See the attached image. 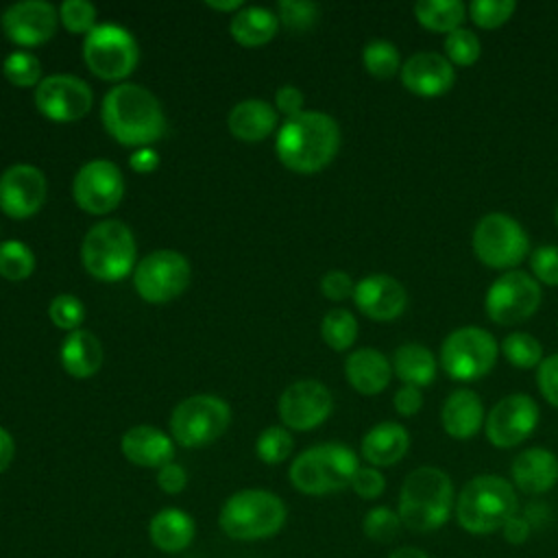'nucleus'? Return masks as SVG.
<instances>
[{
    "label": "nucleus",
    "mask_w": 558,
    "mask_h": 558,
    "mask_svg": "<svg viewBox=\"0 0 558 558\" xmlns=\"http://www.w3.org/2000/svg\"><path fill=\"white\" fill-rule=\"evenodd\" d=\"M100 120L116 142L133 148L150 146L166 131V116L157 96L137 83L111 87L102 98Z\"/></svg>",
    "instance_id": "f257e3e1"
},
{
    "label": "nucleus",
    "mask_w": 558,
    "mask_h": 558,
    "mask_svg": "<svg viewBox=\"0 0 558 558\" xmlns=\"http://www.w3.org/2000/svg\"><path fill=\"white\" fill-rule=\"evenodd\" d=\"M340 148V126L323 111H301L288 118L275 142L279 161L299 174H314L329 166Z\"/></svg>",
    "instance_id": "f03ea898"
},
{
    "label": "nucleus",
    "mask_w": 558,
    "mask_h": 558,
    "mask_svg": "<svg viewBox=\"0 0 558 558\" xmlns=\"http://www.w3.org/2000/svg\"><path fill=\"white\" fill-rule=\"evenodd\" d=\"M453 510V482L438 466H418L408 473L399 490L397 514L410 532L427 534L442 527Z\"/></svg>",
    "instance_id": "7ed1b4c3"
},
{
    "label": "nucleus",
    "mask_w": 558,
    "mask_h": 558,
    "mask_svg": "<svg viewBox=\"0 0 558 558\" xmlns=\"http://www.w3.org/2000/svg\"><path fill=\"white\" fill-rule=\"evenodd\" d=\"M519 499L514 486L501 475L484 473L471 477L456 497V519L469 534L499 532L517 514Z\"/></svg>",
    "instance_id": "20e7f679"
},
{
    "label": "nucleus",
    "mask_w": 558,
    "mask_h": 558,
    "mask_svg": "<svg viewBox=\"0 0 558 558\" xmlns=\"http://www.w3.org/2000/svg\"><path fill=\"white\" fill-rule=\"evenodd\" d=\"M360 469L357 456L342 442H320L299 453L288 471L290 484L303 495H329L351 486Z\"/></svg>",
    "instance_id": "39448f33"
},
{
    "label": "nucleus",
    "mask_w": 558,
    "mask_h": 558,
    "mask_svg": "<svg viewBox=\"0 0 558 558\" xmlns=\"http://www.w3.org/2000/svg\"><path fill=\"white\" fill-rule=\"evenodd\" d=\"M288 510L279 495L264 488H244L227 497L220 508V530L233 541H262L275 536Z\"/></svg>",
    "instance_id": "423d86ee"
},
{
    "label": "nucleus",
    "mask_w": 558,
    "mask_h": 558,
    "mask_svg": "<svg viewBox=\"0 0 558 558\" xmlns=\"http://www.w3.org/2000/svg\"><path fill=\"white\" fill-rule=\"evenodd\" d=\"M81 262L100 281H120L135 266V238L122 220L96 222L83 238Z\"/></svg>",
    "instance_id": "0eeeda50"
},
{
    "label": "nucleus",
    "mask_w": 558,
    "mask_h": 558,
    "mask_svg": "<svg viewBox=\"0 0 558 558\" xmlns=\"http://www.w3.org/2000/svg\"><path fill=\"white\" fill-rule=\"evenodd\" d=\"M471 246L484 266L506 270L523 262L530 251V238L519 220L501 211H490L473 227Z\"/></svg>",
    "instance_id": "6e6552de"
},
{
    "label": "nucleus",
    "mask_w": 558,
    "mask_h": 558,
    "mask_svg": "<svg viewBox=\"0 0 558 558\" xmlns=\"http://www.w3.org/2000/svg\"><path fill=\"white\" fill-rule=\"evenodd\" d=\"M231 421V408L214 395H194L177 403L170 414L172 440L187 449L207 447L218 440Z\"/></svg>",
    "instance_id": "1a4fd4ad"
},
{
    "label": "nucleus",
    "mask_w": 558,
    "mask_h": 558,
    "mask_svg": "<svg viewBox=\"0 0 558 558\" xmlns=\"http://www.w3.org/2000/svg\"><path fill=\"white\" fill-rule=\"evenodd\" d=\"M83 59L94 76L102 81H122L135 70L140 48L124 26L96 24L83 39Z\"/></svg>",
    "instance_id": "9d476101"
},
{
    "label": "nucleus",
    "mask_w": 558,
    "mask_h": 558,
    "mask_svg": "<svg viewBox=\"0 0 558 558\" xmlns=\"http://www.w3.org/2000/svg\"><path fill=\"white\" fill-rule=\"evenodd\" d=\"M497 340L484 327L466 325L453 329L440 344V366L458 381H473L493 371Z\"/></svg>",
    "instance_id": "9b49d317"
},
{
    "label": "nucleus",
    "mask_w": 558,
    "mask_h": 558,
    "mask_svg": "<svg viewBox=\"0 0 558 558\" xmlns=\"http://www.w3.org/2000/svg\"><path fill=\"white\" fill-rule=\"evenodd\" d=\"M541 283L532 275L508 270L488 286L484 310L497 325H519L541 307Z\"/></svg>",
    "instance_id": "f8f14e48"
},
{
    "label": "nucleus",
    "mask_w": 558,
    "mask_h": 558,
    "mask_svg": "<svg viewBox=\"0 0 558 558\" xmlns=\"http://www.w3.org/2000/svg\"><path fill=\"white\" fill-rule=\"evenodd\" d=\"M190 262L170 248H159L142 257L133 268L135 292L148 303L177 299L190 283Z\"/></svg>",
    "instance_id": "ddd939ff"
},
{
    "label": "nucleus",
    "mask_w": 558,
    "mask_h": 558,
    "mask_svg": "<svg viewBox=\"0 0 558 558\" xmlns=\"http://www.w3.org/2000/svg\"><path fill=\"white\" fill-rule=\"evenodd\" d=\"M72 196L83 211L92 216H105L120 205L124 196V177L113 161H87L74 174Z\"/></svg>",
    "instance_id": "4468645a"
},
{
    "label": "nucleus",
    "mask_w": 558,
    "mask_h": 558,
    "mask_svg": "<svg viewBox=\"0 0 558 558\" xmlns=\"http://www.w3.org/2000/svg\"><path fill=\"white\" fill-rule=\"evenodd\" d=\"M92 102V87L72 74L44 76L35 87V107L52 122H76L89 113Z\"/></svg>",
    "instance_id": "2eb2a0df"
},
{
    "label": "nucleus",
    "mask_w": 558,
    "mask_h": 558,
    "mask_svg": "<svg viewBox=\"0 0 558 558\" xmlns=\"http://www.w3.org/2000/svg\"><path fill=\"white\" fill-rule=\"evenodd\" d=\"M538 405L530 395L512 392L490 408L484 421L486 438L499 449L517 447L527 436H532L538 425Z\"/></svg>",
    "instance_id": "dca6fc26"
},
{
    "label": "nucleus",
    "mask_w": 558,
    "mask_h": 558,
    "mask_svg": "<svg viewBox=\"0 0 558 558\" xmlns=\"http://www.w3.org/2000/svg\"><path fill=\"white\" fill-rule=\"evenodd\" d=\"M331 410V392L316 379H299L290 384L279 397V418L288 429H314L329 418Z\"/></svg>",
    "instance_id": "f3484780"
},
{
    "label": "nucleus",
    "mask_w": 558,
    "mask_h": 558,
    "mask_svg": "<svg viewBox=\"0 0 558 558\" xmlns=\"http://www.w3.org/2000/svg\"><path fill=\"white\" fill-rule=\"evenodd\" d=\"M46 192L48 183L37 166L15 163L0 174V209L15 220L35 216L46 203Z\"/></svg>",
    "instance_id": "a211bd4d"
},
{
    "label": "nucleus",
    "mask_w": 558,
    "mask_h": 558,
    "mask_svg": "<svg viewBox=\"0 0 558 558\" xmlns=\"http://www.w3.org/2000/svg\"><path fill=\"white\" fill-rule=\"evenodd\" d=\"M59 24V11L44 0H22L4 9L2 31L9 41L17 46H41L46 44Z\"/></svg>",
    "instance_id": "6ab92c4d"
},
{
    "label": "nucleus",
    "mask_w": 558,
    "mask_h": 558,
    "mask_svg": "<svg viewBox=\"0 0 558 558\" xmlns=\"http://www.w3.org/2000/svg\"><path fill=\"white\" fill-rule=\"evenodd\" d=\"M353 301L364 316L379 323H388L405 312L408 292L403 283L392 275L373 272L355 283Z\"/></svg>",
    "instance_id": "aec40b11"
},
{
    "label": "nucleus",
    "mask_w": 558,
    "mask_h": 558,
    "mask_svg": "<svg viewBox=\"0 0 558 558\" xmlns=\"http://www.w3.org/2000/svg\"><path fill=\"white\" fill-rule=\"evenodd\" d=\"M401 83L408 92L434 98L447 94L456 83V70L445 54L434 50L414 52L401 65Z\"/></svg>",
    "instance_id": "412c9836"
},
{
    "label": "nucleus",
    "mask_w": 558,
    "mask_h": 558,
    "mask_svg": "<svg viewBox=\"0 0 558 558\" xmlns=\"http://www.w3.org/2000/svg\"><path fill=\"white\" fill-rule=\"evenodd\" d=\"M120 449L131 464L144 469H161L174 458V440L153 425H135L126 429Z\"/></svg>",
    "instance_id": "4be33fe9"
},
{
    "label": "nucleus",
    "mask_w": 558,
    "mask_h": 558,
    "mask_svg": "<svg viewBox=\"0 0 558 558\" xmlns=\"http://www.w3.org/2000/svg\"><path fill=\"white\" fill-rule=\"evenodd\" d=\"M510 471L519 490L527 495H541L551 490L558 482V458L545 447H530L512 460Z\"/></svg>",
    "instance_id": "5701e85b"
},
{
    "label": "nucleus",
    "mask_w": 558,
    "mask_h": 558,
    "mask_svg": "<svg viewBox=\"0 0 558 558\" xmlns=\"http://www.w3.org/2000/svg\"><path fill=\"white\" fill-rule=\"evenodd\" d=\"M440 421H442V429L451 438H456V440L473 438L486 421L484 403H482L480 395L471 388L453 390L442 403Z\"/></svg>",
    "instance_id": "b1692460"
},
{
    "label": "nucleus",
    "mask_w": 558,
    "mask_h": 558,
    "mask_svg": "<svg viewBox=\"0 0 558 558\" xmlns=\"http://www.w3.org/2000/svg\"><path fill=\"white\" fill-rule=\"evenodd\" d=\"M344 377L362 395H379L392 377V364L388 357L373 349V347H362L349 353L344 360Z\"/></svg>",
    "instance_id": "393cba45"
},
{
    "label": "nucleus",
    "mask_w": 558,
    "mask_h": 558,
    "mask_svg": "<svg viewBox=\"0 0 558 558\" xmlns=\"http://www.w3.org/2000/svg\"><path fill=\"white\" fill-rule=\"evenodd\" d=\"M410 449V434L401 423L384 421L371 427L360 445L362 458L379 469V466H392L397 464Z\"/></svg>",
    "instance_id": "a878e982"
},
{
    "label": "nucleus",
    "mask_w": 558,
    "mask_h": 558,
    "mask_svg": "<svg viewBox=\"0 0 558 558\" xmlns=\"http://www.w3.org/2000/svg\"><path fill=\"white\" fill-rule=\"evenodd\" d=\"M194 534L196 523L181 508H161L148 521V538L163 554H179L187 549Z\"/></svg>",
    "instance_id": "bb28decb"
},
{
    "label": "nucleus",
    "mask_w": 558,
    "mask_h": 558,
    "mask_svg": "<svg viewBox=\"0 0 558 558\" xmlns=\"http://www.w3.org/2000/svg\"><path fill=\"white\" fill-rule=\"evenodd\" d=\"M227 126L240 142H262L277 126V109L259 98L242 100L229 111Z\"/></svg>",
    "instance_id": "cd10ccee"
},
{
    "label": "nucleus",
    "mask_w": 558,
    "mask_h": 558,
    "mask_svg": "<svg viewBox=\"0 0 558 558\" xmlns=\"http://www.w3.org/2000/svg\"><path fill=\"white\" fill-rule=\"evenodd\" d=\"M61 366L76 379H87L98 373L102 364V344L87 329L70 331L61 342Z\"/></svg>",
    "instance_id": "c85d7f7f"
},
{
    "label": "nucleus",
    "mask_w": 558,
    "mask_h": 558,
    "mask_svg": "<svg viewBox=\"0 0 558 558\" xmlns=\"http://www.w3.org/2000/svg\"><path fill=\"white\" fill-rule=\"evenodd\" d=\"M279 31V17L264 7H242L229 22L231 37L246 48L268 44Z\"/></svg>",
    "instance_id": "c756f323"
},
{
    "label": "nucleus",
    "mask_w": 558,
    "mask_h": 558,
    "mask_svg": "<svg viewBox=\"0 0 558 558\" xmlns=\"http://www.w3.org/2000/svg\"><path fill=\"white\" fill-rule=\"evenodd\" d=\"M392 373L410 386L423 388L429 386L436 377V357L434 353L418 342H405L397 347L392 355Z\"/></svg>",
    "instance_id": "7c9ffc66"
},
{
    "label": "nucleus",
    "mask_w": 558,
    "mask_h": 558,
    "mask_svg": "<svg viewBox=\"0 0 558 558\" xmlns=\"http://www.w3.org/2000/svg\"><path fill=\"white\" fill-rule=\"evenodd\" d=\"M412 11L421 26L445 35L460 28L466 17V4L460 0H425L416 2Z\"/></svg>",
    "instance_id": "2f4dec72"
},
{
    "label": "nucleus",
    "mask_w": 558,
    "mask_h": 558,
    "mask_svg": "<svg viewBox=\"0 0 558 558\" xmlns=\"http://www.w3.org/2000/svg\"><path fill=\"white\" fill-rule=\"evenodd\" d=\"M320 336L333 351H347L357 338V320L349 310H329L320 320Z\"/></svg>",
    "instance_id": "473e14b6"
},
{
    "label": "nucleus",
    "mask_w": 558,
    "mask_h": 558,
    "mask_svg": "<svg viewBox=\"0 0 558 558\" xmlns=\"http://www.w3.org/2000/svg\"><path fill=\"white\" fill-rule=\"evenodd\" d=\"M501 353L514 368H534L543 362V344L532 333L512 331L501 340Z\"/></svg>",
    "instance_id": "72a5a7b5"
},
{
    "label": "nucleus",
    "mask_w": 558,
    "mask_h": 558,
    "mask_svg": "<svg viewBox=\"0 0 558 558\" xmlns=\"http://www.w3.org/2000/svg\"><path fill=\"white\" fill-rule=\"evenodd\" d=\"M362 63L366 72L375 78H390L399 72L401 57L392 41L388 39H373L362 50Z\"/></svg>",
    "instance_id": "f704fd0d"
},
{
    "label": "nucleus",
    "mask_w": 558,
    "mask_h": 558,
    "mask_svg": "<svg viewBox=\"0 0 558 558\" xmlns=\"http://www.w3.org/2000/svg\"><path fill=\"white\" fill-rule=\"evenodd\" d=\"M35 270L33 251L20 240H7L0 244V277L9 281H24Z\"/></svg>",
    "instance_id": "c9c22d12"
},
{
    "label": "nucleus",
    "mask_w": 558,
    "mask_h": 558,
    "mask_svg": "<svg viewBox=\"0 0 558 558\" xmlns=\"http://www.w3.org/2000/svg\"><path fill=\"white\" fill-rule=\"evenodd\" d=\"M4 78L15 87H37L41 83V63L33 52L15 50L2 61Z\"/></svg>",
    "instance_id": "e433bc0d"
},
{
    "label": "nucleus",
    "mask_w": 558,
    "mask_h": 558,
    "mask_svg": "<svg viewBox=\"0 0 558 558\" xmlns=\"http://www.w3.org/2000/svg\"><path fill=\"white\" fill-rule=\"evenodd\" d=\"M292 447H294V442H292L290 432L279 425H270V427L262 429V434L255 440V453L266 464L283 462L292 453Z\"/></svg>",
    "instance_id": "4c0bfd02"
},
{
    "label": "nucleus",
    "mask_w": 558,
    "mask_h": 558,
    "mask_svg": "<svg viewBox=\"0 0 558 558\" xmlns=\"http://www.w3.org/2000/svg\"><path fill=\"white\" fill-rule=\"evenodd\" d=\"M482 54V41L471 28H456L445 37V57L451 65H473Z\"/></svg>",
    "instance_id": "58836bf2"
},
{
    "label": "nucleus",
    "mask_w": 558,
    "mask_h": 558,
    "mask_svg": "<svg viewBox=\"0 0 558 558\" xmlns=\"http://www.w3.org/2000/svg\"><path fill=\"white\" fill-rule=\"evenodd\" d=\"M403 523L395 510L388 506H375L371 508L362 519V530L371 541L377 543H390L399 536Z\"/></svg>",
    "instance_id": "ea45409f"
},
{
    "label": "nucleus",
    "mask_w": 558,
    "mask_h": 558,
    "mask_svg": "<svg viewBox=\"0 0 558 558\" xmlns=\"http://www.w3.org/2000/svg\"><path fill=\"white\" fill-rule=\"evenodd\" d=\"M514 11H517L514 0H475L466 7V13L471 15L473 24L488 31L506 24Z\"/></svg>",
    "instance_id": "a19ab883"
},
{
    "label": "nucleus",
    "mask_w": 558,
    "mask_h": 558,
    "mask_svg": "<svg viewBox=\"0 0 558 558\" xmlns=\"http://www.w3.org/2000/svg\"><path fill=\"white\" fill-rule=\"evenodd\" d=\"M277 17L288 31L303 33L318 20V4L310 0H281L277 4Z\"/></svg>",
    "instance_id": "79ce46f5"
},
{
    "label": "nucleus",
    "mask_w": 558,
    "mask_h": 558,
    "mask_svg": "<svg viewBox=\"0 0 558 558\" xmlns=\"http://www.w3.org/2000/svg\"><path fill=\"white\" fill-rule=\"evenodd\" d=\"M96 7L87 0H65L59 7V22L72 35H87L96 26Z\"/></svg>",
    "instance_id": "37998d69"
},
{
    "label": "nucleus",
    "mask_w": 558,
    "mask_h": 558,
    "mask_svg": "<svg viewBox=\"0 0 558 558\" xmlns=\"http://www.w3.org/2000/svg\"><path fill=\"white\" fill-rule=\"evenodd\" d=\"M48 316L54 327L70 333L74 329H81V323L85 318V305L74 294H57L48 305Z\"/></svg>",
    "instance_id": "c03bdc74"
},
{
    "label": "nucleus",
    "mask_w": 558,
    "mask_h": 558,
    "mask_svg": "<svg viewBox=\"0 0 558 558\" xmlns=\"http://www.w3.org/2000/svg\"><path fill=\"white\" fill-rule=\"evenodd\" d=\"M530 266L538 283L558 286V246L556 244H543L534 248L530 257Z\"/></svg>",
    "instance_id": "a18cd8bd"
},
{
    "label": "nucleus",
    "mask_w": 558,
    "mask_h": 558,
    "mask_svg": "<svg viewBox=\"0 0 558 558\" xmlns=\"http://www.w3.org/2000/svg\"><path fill=\"white\" fill-rule=\"evenodd\" d=\"M536 386L543 399L558 408V353L543 357V362L536 366Z\"/></svg>",
    "instance_id": "49530a36"
},
{
    "label": "nucleus",
    "mask_w": 558,
    "mask_h": 558,
    "mask_svg": "<svg viewBox=\"0 0 558 558\" xmlns=\"http://www.w3.org/2000/svg\"><path fill=\"white\" fill-rule=\"evenodd\" d=\"M351 488L362 499H377L386 488V477L375 466H360L351 480Z\"/></svg>",
    "instance_id": "de8ad7c7"
},
{
    "label": "nucleus",
    "mask_w": 558,
    "mask_h": 558,
    "mask_svg": "<svg viewBox=\"0 0 558 558\" xmlns=\"http://www.w3.org/2000/svg\"><path fill=\"white\" fill-rule=\"evenodd\" d=\"M353 290H355V283H353L351 275L344 270H329L320 279V292L329 301H344V299L353 296Z\"/></svg>",
    "instance_id": "09e8293b"
},
{
    "label": "nucleus",
    "mask_w": 558,
    "mask_h": 558,
    "mask_svg": "<svg viewBox=\"0 0 558 558\" xmlns=\"http://www.w3.org/2000/svg\"><path fill=\"white\" fill-rule=\"evenodd\" d=\"M187 484V473L174 460L157 469V486L168 495H179Z\"/></svg>",
    "instance_id": "8fccbe9b"
},
{
    "label": "nucleus",
    "mask_w": 558,
    "mask_h": 558,
    "mask_svg": "<svg viewBox=\"0 0 558 558\" xmlns=\"http://www.w3.org/2000/svg\"><path fill=\"white\" fill-rule=\"evenodd\" d=\"M303 102H305V96L294 85H281L275 92V107H277L279 113L286 116V120L299 116L303 111Z\"/></svg>",
    "instance_id": "3c124183"
},
{
    "label": "nucleus",
    "mask_w": 558,
    "mask_h": 558,
    "mask_svg": "<svg viewBox=\"0 0 558 558\" xmlns=\"http://www.w3.org/2000/svg\"><path fill=\"white\" fill-rule=\"evenodd\" d=\"M392 403H395L397 414H401V416H414V414L423 408V392H421V388H416V386L403 384V386L395 392Z\"/></svg>",
    "instance_id": "603ef678"
},
{
    "label": "nucleus",
    "mask_w": 558,
    "mask_h": 558,
    "mask_svg": "<svg viewBox=\"0 0 558 558\" xmlns=\"http://www.w3.org/2000/svg\"><path fill=\"white\" fill-rule=\"evenodd\" d=\"M129 166L131 170H135L137 174H150L157 170L159 166V155L155 148L150 146H142V148H135L129 157Z\"/></svg>",
    "instance_id": "864d4df0"
},
{
    "label": "nucleus",
    "mask_w": 558,
    "mask_h": 558,
    "mask_svg": "<svg viewBox=\"0 0 558 558\" xmlns=\"http://www.w3.org/2000/svg\"><path fill=\"white\" fill-rule=\"evenodd\" d=\"M530 532H532L530 521H527L525 517H521L519 512H517L514 517H510V519L506 521V525L501 527L504 538H506L508 543H512V545H521V543H525V541L530 538Z\"/></svg>",
    "instance_id": "5fc2aeb1"
},
{
    "label": "nucleus",
    "mask_w": 558,
    "mask_h": 558,
    "mask_svg": "<svg viewBox=\"0 0 558 558\" xmlns=\"http://www.w3.org/2000/svg\"><path fill=\"white\" fill-rule=\"evenodd\" d=\"M13 456H15L13 436L0 425V473H4L9 469V464L13 462Z\"/></svg>",
    "instance_id": "6e6d98bb"
},
{
    "label": "nucleus",
    "mask_w": 558,
    "mask_h": 558,
    "mask_svg": "<svg viewBox=\"0 0 558 558\" xmlns=\"http://www.w3.org/2000/svg\"><path fill=\"white\" fill-rule=\"evenodd\" d=\"M207 7L214 9V11H220V13H227V11H240L242 9V0H225V2H216V0H207Z\"/></svg>",
    "instance_id": "4d7b16f0"
},
{
    "label": "nucleus",
    "mask_w": 558,
    "mask_h": 558,
    "mask_svg": "<svg viewBox=\"0 0 558 558\" xmlns=\"http://www.w3.org/2000/svg\"><path fill=\"white\" fill-rule=\"evenodd\" d=\"M388 558H429V556L418 547H401V549H395Z\"/></svg>",
    "instance_id": "13d9d810"
},
{
    "label": "nucleus",
    "mask_w": 558,
    "mask_h": 558,
    "mask_svg": "<svg viewBox=\"0 0 558 558\" xmlns=\"http://www.w3.org/2000/svg\"><path fill=\"white\" fill-rule=\"evenodd\" d=\"M554 220H556V225H558V205H556V214H554Z\"/></svg>",
    "instance_id": "bf43d9fd"
}]
</instances>
